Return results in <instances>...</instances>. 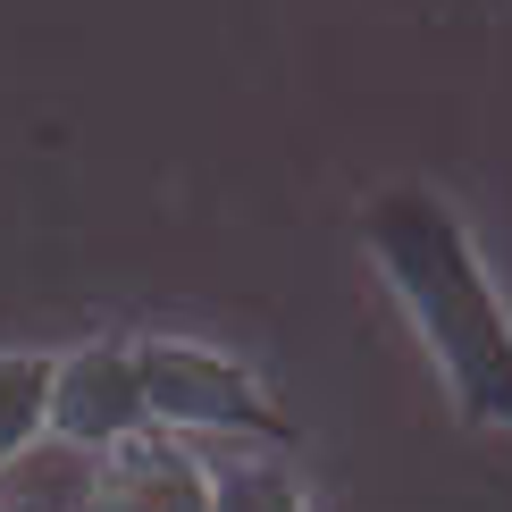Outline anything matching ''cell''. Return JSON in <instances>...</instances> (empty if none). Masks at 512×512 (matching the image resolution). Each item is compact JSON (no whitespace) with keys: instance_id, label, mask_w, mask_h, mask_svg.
Returning <instances> with one entry per match:
<instances>
[{"instance_id":"6da1fadb","label":"cell","mask_w":512,"mask_h":512,"mask_svg":"<svg viewBox=\"0 0 512 512\" xmlns=\"http://www.w3.org/2000/svg\"><path fill=\"white\" fill-rule=\"evenodd\" d=\"M353 236L370 252L378 286L395 294L403 328L420 336L454 420L512 437V303L487 269L471 219L437 185H387L378 202H361Z\"/></svg>"},{"instance_id":"7a4b0ae2","label":"cell","mask_w":512,"mask_h":512,"mask_svg":"<svg viewBox=\"0 0 512 512\" xmlns=\"http://www.w3.org/2000/svg\"><path fill=\"white\" fill-rule=\"evenodd\" d=\"M135 370H143V420L168 437H269V445H286V403L236 353L185 345V336H135Z\"/></svg>"},{"instance_id":"3957f363","label":"cell","mask_w":512,"mask_h":512,"mask_svg":"<svg viewBox=\"0 0 512 512\" xmlns=\"http://www.w3.org/2000/svg\"><path fill=\"white\" fill-rule=\"evenodd\" d=\"M152 429L143 420V370H135V336H101V345H76V353H51V437L101 445Z\"/></svg>"},{"instance_id":"277c9868","label":"cell","mask_w":512,"mask_h":512,"mask_svg":"<svg viewBox=\"0 0 512 512\" xmlns=\"http://www.w3.org/2000/svg\"><path fill=\"white\" fill-rule=\"evenodd\" d=\"M84 512H210V462L168 429H135L93 454Z\"/></svg>"},{"instance_id":"5b68a950","label":"cell","mask_w":512,"mask_h":512,"mask_svg":"<svg viewBox=\"0 0 512 512\" xmlns=\"http://www.w3.org/2000/svg\"><path fill=\"white\" fill-rule=\"evenodd\" d=\"M42 437H51V353L9 345L0 353V471L26 462Z\"/></svg>"},{"instance_id":"8992f818","label":"cell","mask_w":512,"mask_h":512,"mask_svg":"<svg viewBox=\"0 0 512 512\" xmlns=\"http://www.w3.org/2000/svg\"><path fill=\"white\" fill-rule=\"evenodd\" d=\"M210 512H311V487L277 454H236L210 471Z\"/></svg>"},{"instance_id":"52a82bcc","label":"cell","mask_w":512,"mask_h":512,"mask_svg":"<svg viewBox=\"0 0 512 512\" xmlns=\"http://www.w3.org/2000/svg\"><path fill=\"white\" fill-rule=\"evenodd\" d=\"M0 512H9V504H0Z\"/></svg>"}]
</instances>
